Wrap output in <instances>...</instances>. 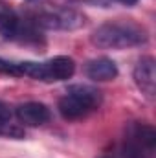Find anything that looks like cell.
<instances>
[{"label":"cell","instance_id":"1","mask_svg":"<svg viewBox=\"0 0 156 158\" xmlns=\"http://www.w3.org/2000/svg\"><path fill=\"white\" fill-rule=\"evenodd\" d=\"M92 42L105 50L132 48L147 42V31L136 22H105L92 33Z\"/></svg>","mask_w":156,"mask_h":158},{"label":"cell","instance_id":"2","mask_svg":"<svg viewBox=\"0 0 156 158\" xmlns=\"http://www.w3.org/2000/svg\"><path fill=\"white\" fill-rule=\"evenodd\" d=\"M101 105V92L88 85H74L59 99V112L64 119H81Z\"/></svg>","mask_w":156,"mask_h":158},{"label":"cell","instance_id":"3","mask_svg":"<svg viewBox=\"0 0 156 158\" xmlns=\"http://www.w3.org/2000/svg\"><path fill=\"white\" fill-rule=\"evenodd\" d=\"M121 151L125 158H154L156 131L153 125L142 121H130L125 127L121 140Z\"/></svg>","mask_w":156,"mask_h":158},{"label":"cell","instance_id":"4","mask_svg":"<svg viewBox=\"0 0 156 158\" xmlns=\"http://www.w3.org/2000/svg\"><path fill=\"white\" fill-rule=\"evenodd\" d=\"M18 70H20V76H28V77H33L37 81L51 83V81L70 79L76 72V63L72 57L57 55V57L44 61V63H30V61L18 63Z\"/></svg>","mask_w":156,"mask_h":158},{"label":"cell","instance_id":"5","mask_svg":"<svg viewBox=\"0 0 156 158\" xmlns=\"http://www.w3.org/2000/svg\"><path fill=\"white\" fill-rule=\"evenodd\" d=\"M0 35L11 40L37 39V31L30 22H22V19L4 2L0 0Z\"/></svg>","mask_w":156,"mask_h":158},{"label":"cell","instance_id":"6","mask_svg":"<svg viewBox=\"0 0 156 158\" xmlns=\"http://www.w3.org/2000/svg\"><path fill=\"white\" fill-rule=\"evenodd\" d=\"M35 24L50 30H76L84 24V17L66 7H59L53 11H44L35 17Z\"/></svg>","mask_w":156,"mask_h":158},{"label":"cell","instance_id":"7","mask_svg":"<svg viewBox=\"0 0 156 158\" xmlns=\"http://www.w3.org/2000/svg\"><path fill=\"white\" fill-rule=\"evenodd\" d=\"M134 81L138 85V88L153 98L154 96V85H156V72H154V59L153 57H142L134 68Z\"/></svg>","mask_w":156,"mask_h":158},{"label":"cell","instance_id":"8","mask_svg":"<svg viewBox=\"0 0 156 158\" xmlns=\"http://www.w3.org/2000/svg\"><path fill=\"white\" fill-rule=\"evenodd\" d=\"M50 109L39 103V101H28V103H22L17 107V118L20 123L24 125H30V127H39L44 125L48 119H50Z\"/></svg>","mask_w":156,"mask_h":158},{"label":"cell","instance_id":"9","mask_svg":"<svg viewBox=\"0 0 156 158\" xmlns=\"http://www.w3.org/2000/svg\"><path fill=\"white\" fill-rule=\"evenodd\" d=\"M84 74L94 81H112L117 77V66L109 57H97L86 63Z\"/></svg>","mask_w":156,"mask_h":158},{"label":"cell","instance_id":"10","mask_svg":"<svg viewBox=\"0 0 156 158\" xmlns=\"http://www.w3.org/2000/svg\"><path fill=\"white\" fill-rule=\"evenodd\" d=\"M0 74H6V76H17V77H20L18 63L6 61V59H2V57H0Z\"/></svg>","mask_w":156,"mask_h":158},{"label":"cell","instance_id":"11","mask_svg":"<svg viewBox=\"0 0 156 158\" xmlns=\"http://www.w3.org/2000/svg\"><path fill=\"white\" fill-rule=\"evenodd\" d=\"M116 2H119V4H125V6H134L138 0H116Z\"/></svg>","mask_w":156,"mask_h":158},{"label":"cell","instance_id":"12","mask_svg":"<svg viewBox=\"0 0 156 158\" xmlns=\"http://www.w3.org/2000/svg\"><path fill=\"white\" fill-rule=\"evenodd\" d=\"M101 158H112V156H101Z\"/></svg>","mask_w":156,"mask_h":158}]
</instances>
